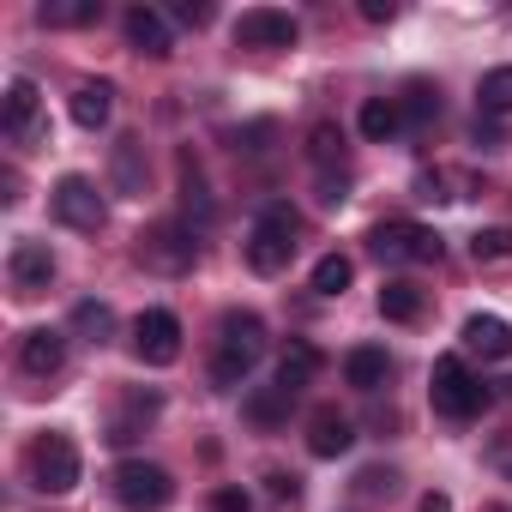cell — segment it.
<instances>
[{
  "label": "cell",
  "mask_w": 512,
  "mask_h": 512,
  "mask_svg": "<svg viewBox=\"0 0 512 512\" xmlns=\"http://www.w3.org/2000/svg\"><path fill=\"white\" fill-rule=\"evenodd\" d=\"M266 356V320L260 314H241L229 308L217 320V356H211V380L217 386H241L253 374V362Z\"/></svg>",
  "instance_id": "cell-1"
},
{
  "label": "cell",
  "mask_w": 512,
  "mask_h": 512,
  "mask_svg": "<svg viewBox=\"0 0 512 512\" xmlns=\"http://www.w3.org/2000/svg\"><path fill=\"white\" fill-rule=\"evenodd\" d=\"M296 235H302V217H296V205H266L260 217H253V229H247V266L260 272V278H278L290 260H296Z\"/></svg>",
  "instance_id": "cell-2"
},
{
  "label": "cell",
  "mask_w": 512,
  "mask_h": 512,
  "mask_svg": "<svg viewBox=\"0 0 512 512\" xmlns=\"http://www.w3.org/2000/svg\"><path fill=\"white\" fill-rule=\"evenodd\" d=\"M79 446H73V434H37L31 440V452H25V476H31V488H43V494H73L79 488Z\"/></svg>",
  "instance_id": "cell-3"
},
{
  "label": "cell",
  "mask_w": 512,
  "mask_h": 512,
  "mask_svg": "<svg viewBox=\"0 0 512 512\" xmlns=\"http://www.w3.org/2000/svg\"><path fill=\"white\" fill-rule=\"evenodd\" d=\"M109 482H115V500L127 512H163L175 500V476L163 464H151V458H121Z\"/></svg>",
  "instance_id": "cell-4"
},
{
  "label": "cell",
  "mask_w": 512,
  "mask_h": 512,
  "mask_svg": "<svg viewBox=\"0 0 512 512\" xmlns=\"http://www.w3.org/2000/svg\"><path fill=\"white\" fill-rule=\"evenodd\" d=\"M428 392H434V410L452 416V422H470V416H482V404H488V386L464 368V356H440Z\"/></svg>",
  "instance_id": "cell-5"
},
{
  "label": "cell",
  "mask_w": 512,
  "mask_h": 512,
  "mask_svg": "<svg viewBox=\"0 0 512 512\" xmlns=\"http://www.w3.org/2000/svg\"><path fill=\"white\" fill-rule=\"evenodd\" d=\"M368 247L380 253L386 266H434V260H440V235H434V229H422V223H404V217L374 223Z\"/></svg>",
  "instance_id": "cell-6"
},
{
  "label": "cell",
  "mask_w": 512,
  "mask_h": 512,
  "mask_svg": "<svg viewBox=\"0 0 512 512\" xmlns=\"http://www.w3.org/2000/svg\"><path fill=\"white\" fill-rule=\"evenodd\" d=\"M49 205H55V217H61L67 229H85V235H97V229H103V217H109V205H103L97 181H85V175H61V181H55V193H49Z\"/></svg>",
  "instance_id": "cell-7"
},
{
  "label": "cell",
  "mask_w": 512,
  "mask_h": 512,
  "mask_svg": "<svg viewBox=\"0 0 512 512\" xmlns=\"http://www.w3.org/2000/svg\"><path fill=\"white\" fill-rule=\"evenodd\" d=\"M139 260L157 266V272H187L199 260V241H193V223H151L139 235Z\"/></svg>",
  "instance_id": "cell-8"
},
{
  "label": "cell",
  "mask_w": 512,
  "mask_h": 512,
  "mask_svg": "<svg viewBox=\"0 0 512 512\" xmlns=\"http://www.w3.org/2000/svg\"><path fill=\"white\" fill-rule=\"evenodd\" d=\"M133 356H139L145 368H169V362L181 356V320H175L169 308H145V314L133 320Z\"/></svg>",
  "instance_id": "cell-9"
},
{
  "label": "cell",
  "mask_w": 512,
  "mask_h": 512,
  "mask_svg": "<svg viewBox=\"0 0 512 512\" xmlns=\"http://www.w3.org/2000/svg\"><path fill=\"white\" fill-rule=\"evenodd\" d=\"M296 37H302V25L290 13H278V7H247L235 19V43L241 49H296Z\"/></svg>",
  "instance_id": "cell-10"
},
{
  "label": "cell",
  "mask_w": 512,
  "mask_h": 512,
  "mask_svg": "<svg viewBox=\"0 0 512 512\" xmlns=\"http://www.w3.org/2000/svg\"><path fill=\"white\" fill-rule=\"evenodd\" d=\"M7 278H13V290L19 296H43L49 284H55V253H49V241H13V253H7Z\"/></svg>",
  "instance_id": "cell-11"
},
{
  "label": "cell",
  "mask_w": 512,
  "mask_h": 512,
  "mask_svg": "<svg viewBox=\"0 0 512 512\" xmlns=\"http://www.w3.org/2000/svg\"><path fill=\"white\" fill-rule=\"evenodd\" d=\"M37 109H43V97H37V79H7V97H0V121H7V133L13 139H37Z\"/></svg>",
  "instance_id": "cell-12"
},
{
  "label": "cell",
  "mask_w": 512,
  "mask_h": 512,
  "mask_svg": "<svg viewBox=\"0 0 512 512\" xmlns=\"http://www.w3.org/2000/svg\"><path fill=\"white\" fill-rule=\"evenodd\" d=\"M308 163H314L320 187H326V181H350V151H344V133H338L332 121H320V127L308 133Z\"/></svg>",
  "instance_id": "cell-13"
},
{
  "label": "cell",
  "mask_w": 512,
  "mask_h": 512,
  "mask_svg": "<svg viewBox=\"0 0 512 512\" xmlns=\"http://www.w3.org/2000/svg\"><path fill=\"white\" fill-rule=\"evenodd\" d=\"M356 446V422L350 416H338V410H314L308 416V452L314 458H344Z\"/></svg>",
  "instance_id": "cell-14"
},
{
  "label": "cell",
  "mask_w": 512,
  "mask_h": 512,
  "mask_svg": "<svg viewBox=\"0 0 512 512\" xmlns=\"http://www.w3.org/2000/svg\"><path fill=\"white\" fill-rule=\"evenodd\" d=\"M464 350H476L488 362H512V326L500 314H470L464 320Z\"/></svg>",
  "instance_id": "cell-15"
},
{
  "label": "cell",
  "mask_w": 512,
  "mask_h": 512,
  "mask_svg": "<svg viewBox=\"0 0 512 512\" xmlns=\"http://www.w3.org/2000/svg\"><path fill=\"white\" fill-rule=\"evenodd\" d=\"M121 31H127V43H133L139 55H151V61H163V55H169V25H163V13H157V7H127Z\"/></svg>",
  "instance_id": "cell-16"
},
{
  "label": "cell",
  "mask_w": 512,
  "mask_h": 512,
  "mask_svg": "<svg viewBox=\"0 0 512 512\" xmlns=\"http://www.w3.org/2000/svg\"><path fill=\"white\" fill-rule=\"evenodd\" d=\"M19 362H25V374H61V362H67V332H49V326L25 332V338H19Z\"/></svg>",
  "instance_id": "cell-17"
},
{
  "label": "cell",
  "mask_w": 512,
  "mask_h": 512,
  "mask_svg": "<svg viewBox=\"0 0 512 512\" xmlns=\"http://www.w3.org/2000/svg\"><path fill=\"white\" fill-rule=\"evenodd\" d=\"M67 109H73V121H79L85 133H97V127H109V115H115V85H109V79H85Z\"/></svg>",
  "instance_id": "cell-18"
},
{
  "label": "cell",
  "mask_w": 512,
  "mask_h": 512,
  "mask_svg": "<svg viewBox=\"0 0 512 512\" xmlns=\"http://www.w3.org/2000/svg\"><path fill=\"white\" fill-rule=\"evenodd\" d=\"M109 175H115L121 199H145V139H133V133L115 139V169Z\"/></svg>",
  "instance_id": "cell-19"
},
{
  "label": "cell",
  "mask_w": 512,
  "mask_h": 512,
  "mask_svg": "<svg viewBox=\"0 0 512 512\" xmlns=\"http://www.w3.org/2000/svg\"><path fill=\"white\" fill-rule=\"evenodd\" d=\"M386 374H392V356H386L380 344H356V350L344 356V380H350L356 392H380Z\"/></svg>",
  "instance_id": "cell-20"
},
{
  "label": "cell",
  "mask_w": 512,
  "mask_h": 512,
  "mask_svg": "<svg viewBox=\"0 0 512 512\" xmlns=\"http://www.w3.org/2000/svg\"><path fill=\"white\" fill-rule=\"evenodd\" d=\"M181 211H187V223H193V229H205V223L217 217L211 187H205V175H199V163H193V157H181Z\"/></svg>",
  "instance_id": "cell-21"
},
{
  "label": "cell",
  "mask_w": 512,
  "mask_h": 512,
  "mask_svg": "<svg viewBox=\"0 0 512 512\" xmlns=\"http://www.w3.org/2000/svg\"><path fill=\"white\" fill-rule=\"evenodd\" d=\"M290 404H296V398H290L284 386H253V392L241 398V410H247L253 428H278V422L290 416Z\"/></svg>",
  "instance_id": "cell-22"
},
{
  "label": "cell",
  "mask_w": 512,
  "mask_h": 512,
  "mask_svg": "<svg viewBox=\"0 0 512 512\" xmlns=\"http://www.w3.org/2000/svg\"><path fill=\"white\" fill-rule=\"evenodd\" d=\"M356 127H362V139L386 145V139L404 127V109H398V97H368V103H362V115H356Z\"/></svg>",
  "instance_id": "cell-23"
},
{
  "label": "cell",
  "mask_w": 512,
  "mask_h": 512,
  "mask_svg": "<svg viewBox=\"0 0 512 512\" xmlns=\"http://www.w3.org/2000/svg\"><path fill=\"white\" fill-rule=\"evenodd\" d=\"M314 374H320V350H314V344H302V338H296V344H290V350H284V362H278V386H284V392H290V398H296V392H302V386H308V380H314Z\"/></svg>",
  "instance_id": "cell-24"
},
{
  "label": "cell",
  "mask_w": 512,
  "mask_h": 512,
  "mask_svg": "<svg viewBox=\"0 0 512 512\" xmlns=\"http://www.w3.org/2000/svg\"><path fill=\"white\" fill-rule=\"evenodd\" d=\"M380 314L398 320V326H410V320L422 314V290H416L410 278H386V284H380Z\"/></svg>",
  "instance_id": "cell-25"
},
{
  "label": "cell",
  "mask_w": 512,
  "mask_h": 512,
  "mask_svg": "<svg viewBox=\"0 0 512 512\" xmlns=\"http://www.w3.org/2000/svg\"><path fill=\"white\" fill-rule=\"evenodd\" d=\"M398 109H404V127H428V121L440 115V85L410 79V85H404V97H398Z\"/></svg>",
  "instance_id": "cell-26"
},
{
  "label": "cell",
  "mask_w": 512,
  "mask_h": 512,
  "mask_svg": "<svg viewBox=\"0 0 512 512\" xmlns=\"http://www.w3.org/2000/svg\"><path fill=\"white\" fill-rule=\"evenodd\" d=\"M103 7H97V0H43V7H37V19L43 25H55V31H73V25H91Z\"/></svg>",
  "instance_id": "cell-27"
},
{
  "label": "cell",
  "mask_w": 512,
  "mask_h": 512,
  "mask_svg": "<svg viewBox=\"0 0 512 512\" xmlns=\"http://www.w3.org/2000/svg\"><path fill=\"white\" fill-rule=\"evenodd\" d=\"M476 103H482V115H512V67H494V73H482V85H476Z\"/></svg>",
  "instance_id": "cell-28"
},
{
  "label": "cell",
  "mask_w": 512,
  "mask_h": 512,
  "mask_svg": "<svg viewBox=\"0 0 512 512\" xmlns=\"http://www.w3.org/2000/svg\"><path fill=\"white\" fill-rule=\"evenodd\" d=\"M350 278H356V266L344 260V253H326V260L314 266V296H344Z\"/></svg>",
  "instance_id": "cell-29"
},
{
  "label": "cell",
  "mask_w": 512,
  "mask_h": 512,
  "mask_svg": "<svg viewBox=\"0 0 512 512\" xmlns=\"http://www.w3.org/2000/svg\"><path fill=\"white\" fill-rule=\"evenodd\" d=\"M506 253H512V229H506V223L470 235V260H476V266H482V260H506Z\"/></svg>",
  "instance_id": "cell-30"
},
{
  "label": "cell",
  "mask_w": 512,
  "mask_h": 512,
  "mask_svg": "<svg viewBox=\"0 0 512 512\" xmlns=\"http://www.w3.org/2000/svg\"><path fill=\"white\" fill-rule=\"evenodd\" d=\"M73 326H79V332H91V344H103V338L115 332V314H109L103 302H79V308H73Z\"/></svg>",
  "instance_id": "cell-31"
},
{
  "label": "cell",
  "mask_w": 512,
  "mask_h": 512,
  "mask_svg": "<svg viewBox=\"0 0 512 512\" xmlns=\"http://www.w3.org/2000/svg\"><path fill=\"white\" fill-rule=\"evenodd\" d=\"M266 500H272V506H296V500H302V482H296L290 470H272V476H266Z\"/></svg>",
  "instance_id": "cell-32"
},
{
  "label": "cell",
  "mask_w": 512,
  "mask_h": 512,
  "mask_svg": "<svg viewBox=\"0 0 512 512\" xmlns=\"http://www.w3.org/2000/svg\"><path fill=\"white\" fill-rule=\"evenodd\" d=\"M362 494H398V470H362Z\"/></svg>",
  "instance_id": "cell-33"
},
{
  "label": "cell",
  "mask_w": 512,
  "mask_h": 512,
  "mask_svg": "<svg viewBox=\"0 0 512 512\" xmlns=\"http://www.w3.org/2000/svg\"><path fill=\"white\" fill-rule=\"evenodd\" d=\"M211 512H253V500H247L241 488H217V494H211Z\"/></svg>",
  "instance_id": "cell-34"
},
{
  "label": "cell",
  "mask_w": 512,
  "mask_h": 512,
  "mask_svg": "<svg viewBox=\"0 0 512 512\" xmlns=\"http://www.w3.org/2000/svg\"><path fill=\"white\" fill-rule=\"evenodd\" d=\"M175 19L199 31V25H211V7H205V0H181V7H175Z\"/></svg>",
  "instance_id": "cell-35"
},
{
  "label": "cell",
  "mask_w": 512,
  "mask_h": 512,
  "mask_svg": "<svg viewBox=\"0 0 512 512\" xmlns=\"http://www.w3.org/2000/svg\"><path fill=\"white\" fill-rule=\"evenodd\" d=\"M362 19H368V25H392L398 7H392V0H362Z\"/></svg>",
  "instance_id": "cell-36"
},
{
  "label": "cell",
  "mask_w": 512,
  "mask_h": 512,
  "mask_svg": "<svg viewBox=\"0 0 512 512\" xmlns=\"http://www.w3.org/2000/svg\"><path fill=\"white\" fill-rule=\"evenodd\" d=\"M494 464H500V470L512 476V434H506V440H494Z\"/></svg>",
  "instance_id": "cell-37"
},
{
  "label": "cell",
  "mask_w": 512,
  "mask_h": 512,
  "mask_svg": "<svg viewBox=\"0 0 512 512\" xmlns=\"http://www.w3.org/2000/svg\"><path fill=\"white\" fill-rule=\"evenodd\" d=\"M476 145H500V133H494V121H482V115H476Z\"/></svg>",
  "instance_id": "cell-38"
},
{
  "label": "cell",
  "mask_w": 512,
  "mask_h": 512,
  "mask_svg": "<svg viewBox=\"0 0 512 512\" xmlns=\"http://www.w3.org/2000/svg\"><path fill=\"white\" fill-rule=\"evenodd\" d=\"M422 512H452V500H446V494L434 488V494H422Z\"/></svg>",
  "instance_id": "cell-39"
}]
</instances>
